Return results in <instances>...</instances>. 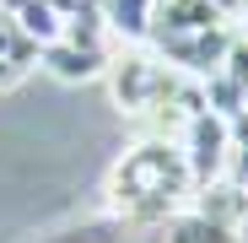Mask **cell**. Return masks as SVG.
<instances>
[{"label": "cell", "instance_id": "cell-1", "mask_svg": "<svg viewBox=\"0 0 248 243\" xmlns=\"http://www.w3.org/2000/svg\"><path fill=\"white\" fill-rule=\"evenodd\" d=\"M108 211L135 227V232H156L168 227L178 211H189L194 200V173L178 141L168 135H140L135 146H124V157L108 168Z\"/></svg>", "mask_w": 248, "mask_h": 243}, {"label": "cell", "instance_id": "cell-2", "mask_svg": "<svg viewBox=\"0 0 248 243\" xmlns=\"http://www.w3.org/2000/svg\"><path fill=\"white\" fill-rule=\"evenodd\" d=\"M178 146H184V157H189V173H194V189L200 184H211V178H227V168H232V125L221 113H194L189 125H184V135H178Z\"/></svg>", "mask_w": 248, "mask_h": 243}, {"label": "cell", "instance_id": "cell-3", "mask_svg": "<svg viewBox=\"0 0 248 243\" xmlns=\"http://www.w3.org/2000/svg\"><path fill=\"white\" fill-rule=\"evenodd\" d=\"M221 27L216 0H151V44L156 38H189Z\"/></svg>", "mask_w": 248, "mask_h": 243}, {"label": "cell", "instance_id": "cell-4", "mask_svg": "<svg viewBox=\"0 0 248 243\" xmlns=\"http://www.w3.org/2000/svg\"><path fill=\"white\" fill-rule=\"evenodd\" d=\"M189 211H200L205 222H216L227 232H237L248 222V189L237 178H211V184H200L194 200H189Z\"/></svg>", "mask_w": 248, "mask_h": 243}, {"label": "cell", "instance_id": "cell-5", "mask_svg": "<svg viewBox=\"0 0 248 243\" xmlns=\"http://www.w3.org/2000/svg\"><path fill=\"white\" fill-rule=\"evenodd\" d=\"M0 16H11L22 38H32L38 49H49L65 38V16L49 6V0H0Z\"/></svg>", "mask_w": 248, "mask_h": 243}, {"label": "cell", "instance_id": "cell-6", "mask_svg": "<svg viewBox=\"0 0 248 243\" xmlns=\"http://www.w3.org/2000/svg\"><path fill=\"white\" fill-rule=\"evenodd\" d=\"M97 16L113 44H146L151 38V0H97Z\"/></svg>", "mask_w": 248, "mask_h": 243}, {"label": "cell", "instance_id": "cell-7", "mask_svg": "<svg viewBox=\"0 0 248 243\" xmlns=\"http://www.w3.org/2000/svg\"><path fill=\"white\" fill-rule=\"evenodd\" d=\"M156 232H162V243H227V238H232L227 227L205 222L200 211H178L168 227H156Z\"/></svg>", "mask_w": 248, "mask_h": 243}, {"label": "cell", "instance_id": "cell-8", "mask_svg": "<svg viewBox=\"0 0 248 243\" xmlns=\"http://www.w3.org/2000/svg\"><path fill=\"white\" fill-rule=\"evenodd\" d=\"M221 76L232 81L237 92H248V27H232V44H227V60H221Z\"/></svg>", "mask_w": 248, "mask_h": 243}, {"label": "cell", "instance_id": "cell-9", "mask_svg": "<svg viewBox=\"0 0 248 243\" xmlns=\"http://www.w3.org/2000/svg\"><path fill=\"white\" fill-rule=\"evenodd\" d=\"M49 6H54L65 22H76V16H97V0H49Z\"/></svg>", "mask_w": 248, "mask_h": 243}, {"label": "cell", "instance_id": "cell-10", "mask_svg": "<svg viewBox=\"0 0 248 243\" xmlns=\"http://www.w3.org/2000/svg\"><path fill=\"white\" fill-rule=\"evenodd\" d=\"M227 178H237V184L248 189V146H237V151H232V168H227Z\"/></svg>", "mask_w": 248, "mask_h": 243}, {"label": "cell", "instance_id": "cell-11", "mask_svg": "<svg viewBox=\"0 0 248 243\" xmlns=\"http://www.w3.org/2000/svg\"><path fill=\"white\" fill-rule=\"evenodd\" d=\"M227 125H232V146H248V108H237Z\"/></svg>", "mask_w": 248, "mask_h": 243}]
</instances>
